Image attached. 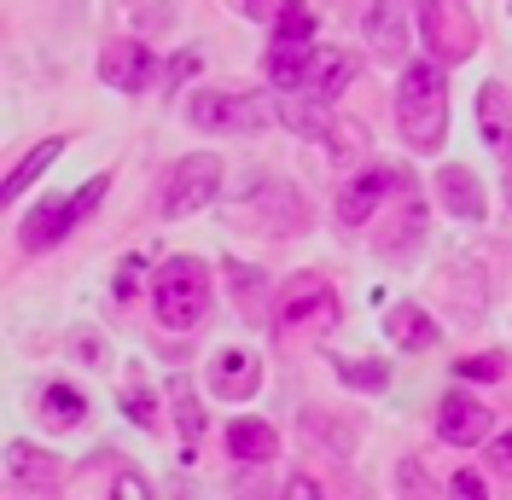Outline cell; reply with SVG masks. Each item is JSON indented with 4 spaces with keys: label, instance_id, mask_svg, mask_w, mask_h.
Masks as SVG:
<instances>
[{
    "label": "cell",
    "instance_id": "cell-1",
    "mask_svg": "<svg viewBox=\"0 0 512 500\" xmlns=\"http://www.w3.org/2000/svg\"><path fill=\"white\" fill-rule=\"evenodd\" d=\"M396 123L414 152H437L448 140V76L443 59H408L396 82Z\"/></svg>",
    "mask_w": 512,
    "mask_h": 500
},
{
    "label": "cell",
    "instance_id": "cell-2",
    "mask_svg": "<svg viewBox=\"0 0 512 500\" xmlns=\"http://www.w3.org/2000/svg\"><path fill=\"white\" fill-rule=\"evenodd\" d=\"M152 309L163 332H198L210 314V268L198 256H169L152 274Z\"/></svg>",
    "mask_w": 512,
    "mask_h": 500
},
{
    "label": "cell",
    "instance_id": "cell-3",
    "mask_svg": "<svg viewBox=\"0 0 512 500\" xmlns=\"http://www.w3.org/2000/svg\"><path fill=\"white\" fill-rule=\"evenodd\" d=\"M105 187H111V181L94 175V181H82V187L64 192V198H41L30 216H24V227H18V245H24V250H53L76 221L94 216V204L105 198Z\"/></svg>",
    "mask_w": 512,
    "mask_h": 500
},
{
    "label": "cell",
    "instance_id": "cell-4",
    "mask_svg": "<svg viewBox=\"0 0 512 500\" xmlns=\"http://www.w3.org/2000/svg\"><path fill=\"white\" fill-rule=\"evenodd\" d=\"M274 326L280 332H332L338 326V297L320 274H297L286 280L280 303H274Z\"/></svg>",
    "mask_w": 512,
    "mask_h": 500
},
{
    "label": "cell",
    "instance_id": "cell-5",
    "mask_svg": "<svg viewBox=\"0 0 512 500\" xmlns=\"http://www.w3.org/2000/svg\"><path fill=\"white\" fill-rule=\"evenodd\" d=\"M187 117L210 134H256L268 128V99L262 94H233V88H216V94H198L187 105Z\"/></svg>",
    "mask_w": 512,
    "mask_h": 500
},
{
    "label": "cell",
    "instance_id": "cell-6",
    "mask_svg": "<svg viewBox=\"0 0 512 500\" xmlns=\"http://www.w3.org/2000/svg\"><path fill=\"white\" fill-rule=\"evenodd\" d=\"M419 30H425V47H431V59H472V47H478V24L454 6V0H419Z\"/></svg>",
    "mask_w": 512,
    "mask_h": 500
},
{
    "label": "cell",
    "instance_id": "cell-7",
    "mask_svg": "<svg viewBox=\"0 0 512 500\" xmlns=\"http://www.w3.org/2000/svg\"><path fill=\"white\" fill-rule=\"evenodd\" d=\"M216 187H222V163L210 152H192L175 163V175H169V198H163V216L181 221L192 216V210H204L210 198H216Z\"/></svg>",
    "mask_w": 512,
    "mask_h": 500
},
{
    "label": "cell",
    "instance_id": "cell-8",
    "mask_svg": "<svg viewBox=\"0 0 512 500\" xmlns=\"http://www.w3.org/2000/svg\"><path fill=\"white\" fill-rule=\"evenodd\" d=\"M408 187V175H396V169H361L350 187L338 192V227H361V221H373L390 192Z\"/></svg>",
    "mask_w": 512,
    "mask_h": 500
},
{
    "label": "cell",
    "instance_id": "cell-9",
    "mask_svg": "<svg viewBox=\"0 0 512 500\" xmlns=\"http://www.w3.org/2000/svg\"><path fill=\"white\" fill-rule=\"evenodd\" d=\"M437 431H443V442H454V448H478V442L495 431V419H489V407L472 402L466 390H448V402L437 407Z\"/></svg>",
    "mask_w": 512,
    "mask_h": 500
},
{
    "label": "cell",
    "instance_id": "cell-10",
    "mask_svg": "<svg viewBox=\"0 0 512 500\" xmlns=\"http://www.w3.org/2000/svg\"><path fill=\"white\" fill-rule=\"evenodd\" d=\"M99 76H105V88L140 94V88L158 76V59H152L140 41H111V47H105V59H99Z\"/></svg>",
    "mask_w": 512,
    "mask_h": 500
},
{
    "label": "cell",
    "instance_id": "cell-11",
    "mask_svg": "<svg viewBox=\"0 0 512 500\" xmlns=\"http://www.w3.org/2000/svg\"><path fill=\"white\" fill-rule=\"evenodd\" d=\"M210 384H216L222 402H245L256 384H262V361H256L251 349H216V361H210Z\"/></svg>",
    "mask_w": 512,
    "mask_h": 500
},
{
    "label": "cell",
    "instance_id": "cell-12",
    "mask_svg": "<svg viewBox=\"0 0 512 500\" xmlns=\"http://www.w3.org/2000/svg\"><path fill=\"white\" fill-rule=\"evenodd\" d=\"M6 477H12V483H6L12 495H24V489H30V495H53V489H59V466H53L47 454L24 448V442L6 448Z\"/></svg>",
    "mask_w": 512,
    "mask_h": 500
},
{
    "label": "cell",
    "instance_id": "cell-13",
    "mask_svg": "<svg viewBox=\"0 0 512 500\" xmlns=\"http://www.w3.org/2000/svg\"><path fill=\"white\" fill-rule=\"evenodd\" d=\"M367 47L379 53V59H408V18H402V0H379L373 12H367Z\"/></svg>",
    "mask_w": 512,
    "mask_h": 500
},
{
    "label": "cell",
    "instance_id": "cell-14",
    "mask_svg": "<svg viewBox=\"0 0 512 500\" xmlns=\"http://www.w3.org/2000/svg\"><path fill=\"white\" fill-rule=\"evenodd\" d=\"M437 198H443L448 216H460V221H478L483 216L478 175H472V169H460V163H443V169H437Z\"/></svg>",
    "mask_w": 512,
    "mask_h": 500
},
{
    "label": "cell",
    "instance_id": "cell-15",
    "mask_svg": "<svg viewBox=\"0 0 512 500\" xmlns=\"http://www.w3.org/2000/svg\"><path fill=\"white\" fill-rule=\"evenodd\" d=\"M309 41H274V53H268V82L280 88V94H297V88H309Z\"/></svg>",
    "mask_w": 512,
    "mask_h": 500
},
{
    "label": "cell",
    "instance_id": "cell-16",
    "mask_svg": "<svg viewBox=\"0 0 512 500\" xmlns=\"http://www.w3.org/2000/svg\"><path fill=\"white\" fill-rule=\"evenodd\" d=\"M274 448H280V437H274V425H262V419H233V425H227V454L245 460V466L274 460Z\"/></svg>",
    "mask_w": 512,
    "mask_h": 500
},
{
    "label": "cell",
    "instance_id": "cell-17",
    "mask_svg": "<svg viewBox=\"0 0 512 500\" xmlns=\"http://www.w3.org/2000/svg\"><path fill=\"white\" fill-rule=\"evenodd\" d=\"M350 76H355V59H350V53H338V47H320L315 64H309V94L332 105V99L350 88Z\"/></svg>",
    "mask_w": 512,
    "mask_h": 500
},
{
    "label": "cell",
    "instance_id": "cell-18",
    "mask_svg": "<svg viewBox=\"0 0 512 500\" xmlns=\"http://www.w3.org/2000/svg\"><path fill=\"white\" fill-rule=\"evenodd\" d=\"M478 123H483V140H489L501 157H512V99H507V88H495V82L483 88Z\"/></svg>",
    "mask_w": 512,
    "mask_h": 500
},
{
    "label": "cell",
    "instance_id": "cell-19",
    "mask_svg": "<svg viewBox=\"0 0 512 500\" xmlns=\"http://www.w3.org/2000/svg\"><path fill=\"white\" fill-rule=\"evenodd\" d=\"M82 419H88V402H82L76 384H47L41 390V425L47 431H76Z\"/></svg>",
    "mask_w": 512,
    "mask_h": 500
},
{
    "label": "cell",
    "instance_id": "cell-20",
    "mask_svg": "<svg viewBox=\"0 0 512 500\" xmlns=\"http://www.w3.org/2000/svg\"><path fill=\"white\" fill-rule=\"evenodd\" d=\"M384 332H390L402 349H431L437 344V320H431L425 309H414V303H396V309L384 314Z\"/></svg>",
    "mask_w": 512,
    "mask_h": 500
},
{
    "label": "cell",
    "instance_id": "cell-21",
    "mask_svg": "<svg viewBox=\"0 0 512 500\" xmlns=\"http://www.w3.org/2000/svg\"><path fill=\"white\" fill-rule=\"evenodd\" d=\"M280 123L297 128V134H315V140H326V128H332V111H326V99H286L280 105Z\"/></svg>",
    "mask_w": 512,
    "mask_h": 500
},
{
    "label": "cell",
    "instance_id": "cell-22",
    "mask_svg": "<svg viewBox=\"0 0 512 500\" xmlns=\"http://www.w3.org/2000/svg\"><path fill=\"white\" fill-rule=\"evenodd\" d=\"M59 152H64V140H41V146H35V152L24 157L12 175H6V198H24V187H30V181H35V175H41V169H47Z\"/></svg>",
    "mask_w": 512,
    "mask_h": 500
},
{
    "label": "cell",
    "instance_id": "cell-23",
    "mask_svg": "<svg viewBox=\"0 0 512 500\" xmlns=\"http://www.w3.org/2000/svg\"><path fill=\"white\" fill-rule=\"evenodd\" d=\"M274 41H315V12L303 0H286L274 12Z\"/></svg>",
    "mask_w": 512,
    "mask_h": 500
},
{
    "label": "cell",
    "instance_id": "cell-24",
    "mask_svg": "<svg viewBox=\"0 0 512 500\" xmlns=\"http://www.w3.org/2000/svg\"><path fill=\"white\" fill-rule=\"evenodd\" d=\"M169 402H175V425H181V442H187V454H192V442H198V431H204V413H198L187 384H169Z\"/></svg>",
    "mask_w": 512,
    "mask_h": 500
},
{
    "label": "cell",
    "instance_id": "cell-25",
    "mask_svg": "<svg viewBox=\"0 0 512 500\" xmlns=\"http://www.w3.org/2000/svg\"><path fill=\"white\" fill-rule=\"evenodd\" d=\"M338 373L350 378L355 390H384L390 367H384V361H338Z\"/></svg>",
    "mask_w": 512,
    "mask_h": 500
},
{
    "label": "cell",
    "instance_id": "cell-26",
    "mask_svg": "<svg viewBox=\"0 0 512 500\" xmlns=\"http://www.w3.org/2000/svg\"><path fill=\"white\" fill-rule=\"evenodd\" d=\"M123 413L134 419V425H158V413H152V396H146V384H123Z\"/></svg>",
    "mask_w": 512,
    "mask_h": 500
},
{
    "label": "cell",
    "instance_id": "cell-27",
    "mask_svg": "<svg viewBox=\"0 0 512 500\" xmlns=\"http://www.w3.org/2000/svg\"><path fill=\"white\" fill-rule=\"evenodd\" d=\"M326 146L338 157H350V152H367V128L361 123H344V128H326Z\"/></svg>",
    "mask_w": 512,
    "mask_h": 500
},
{
    "label": "cell",
    "instance_id": "cell-28",
    "mask_svg": "<svg viewBox=\"0 0 512 500\" xmlns=\"http://www.w3.org/2000/svg\"><path fill=\"white\" fill-rule=\"evenodd\" d=\"M489 477L512 483V431H495V442H489Z\"/></svg>",
    "mask_w": 512,
    "mask_h": 500
},
{
    "label": "cell",
    "instance_id": "cell-29",
    "mask_svg": "<svg viewBox=\"0 0 512 500\" xmlns=\"http://www.w3.org/2000/svg\"><path fill=\"white\" fill-rule=\"evenodd\" d=\"M140 274H146V256H128L123 268H117V303L140 297Z\"/></svg>",
    "mask_w": 512,
    "mask_h": 500
},
{
    "label": "cell",
    "instance_id": "cell-30",
    "mask_svg": "<svg viewBox=\"0 0 512 500\" xmlns=\"http://www.w3.org/2000/svg\"><path fill=\"white\" fill-rule=\"evenodd\" d=\"M501 367H507L501 355H466L454 373H460V378H501Z\"/></svg>",
    "mask_w": 512,
    "mask_h": 500
},
{
    "label": "cell",
    "instance_id": "cell-31",
    "mask_svg": "<svg viewBox=\"0 0 512 500\" xmlns=\"http://www.w3.org/2000/svg\"><path fill=\"white\" fill-rule=\"evenodd\" d=\"M448 489H454V495H466V500H478L483 495V477H478V471H454V477H448Z\"/></svg>",
    "mask_w": 512,
    "mask_h": 500
},
{
    "label": "cell",
    "instance_id": "cell-32",
    "mask_svg": "<svg viewBox=\"0 0 512 500\" xmlns=\"http://www.w3.org/2000/svg\"><path fill=\"white\" fill-rule=\"evenodd\" d=\"M111 495H146V483H134V471H123V477H117V483H111Z\"/></svg>",
    "mask_w": 512,
    "mask_h": 500
},
{
    "label": "cell",
    "instance_id": "cell-33",
    "mask_svg": "<svg viewBox=\"0 0 512 500\" xmlns=\"http://www.w3.org/2000/svg\"><path fill=\"white\" fill-rule=\"evenodd\" d=\"M286 495H291V500H303V495L315 500V495H320V483H315V477H297V483H286Z\"/></svg>",
    "mask_w": 512,
    "mask_h": 500
},
{
    "label": "cell",
    "instance_id": "cell-34",
    "mask_svg": "<svg viewBox=\"0 0 512 500\" xmlns=\"http://www.w3.org/2000/svg\"><path fill=\"white\" fill-rule=\"evenodd\" d=\"M233 12H245V18H262V0H227Z\"/></svg>",
    "mask_w": 512,
    "mask_h": 500
},
{
    "label": "cell",
    "instance_id": "cell-35",
    "mask_svg": "<svg viewBox=\"0 0 512 500\" xmlns=\"http://www.w3.org/2000/svg\"><path fill=\"white\" fill-rule=\"evenodd\" d=\"M507 192H512V181H507Z\"/></svg>",
    "mask_w": 512,
    "mask_h": 500
}]
</instances>
